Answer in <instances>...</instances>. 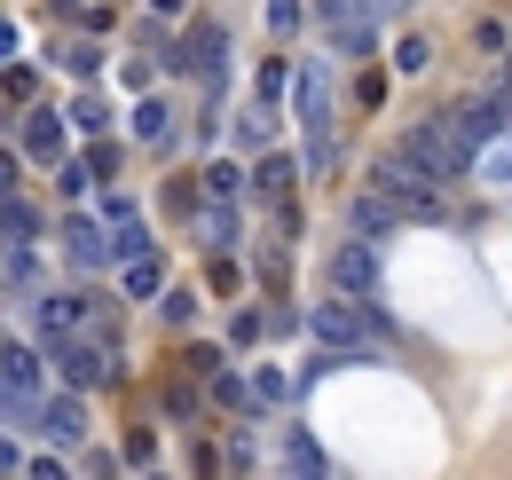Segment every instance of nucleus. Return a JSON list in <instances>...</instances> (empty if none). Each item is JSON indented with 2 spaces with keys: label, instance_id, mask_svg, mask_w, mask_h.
I'll return each instance as SVG.
<instances>
[{
  "label": "nucleus",
  "instance_id": "nucleus-1",
  "mask_svg": "<svg viewBox=\"0 0 512 480\" xmlns=\"http://www.w3.org/2000/svg\"><path fill=\"white\" fill-rule=\"evenodd\" d=\"M402 158L426 166V181H457V174H465V158H473V142H465V134L449 126V111H442V119H426V126L402 134Z\"/></svg>",
  "mask_w": 512,
  "mask_h": 480
},
{
  "label": "nucleus",
  "instance_id": "nucleus-2",
  "mask_svg": "<svg viewBox=\"0 0 512 480\" xmlns=\"http://www.w3.org/2000/svg\"><path fill=\"white\" fill-rule=\"evenodd\" d=\"M300 119H308V134H316V142H308V158H331V87H323V63H308V71H300Z\"/></svg>",
  "mask_w": 512,
  "mask_h": 480
},
{
  "label": "nucleus",
  "instance_id": "nucleus-3",
  "mask_svg": "<svg viewBox=\"0 0 512 480\" xmlns=\"http://www.w3.org/2000/svg\"><path fill=\"white\" fill-rule=\"evenodd\" d=\"M308 323H316V339H331V347H363V315H355L347 300H323Z\"/></svg>",
  "mask_w": 512,
  "mask_h": 480
},
{
  "label": "nucleus",
  "instance_id": "nucleus-4",
  "mask_svg": "<svg viewBox=\"0 0 512 480\" xmlns=\"http://www.w3.org/2000/svg\"><path fill=\"white\" fill-rule=\"evenodd\" d=\"M56 362H64V378L71 386H95L111 362H103V347H79V339H56Z\"/></svg>",
  "mask_w": 512,
  "mask_h": 480
},
{
  "label": "nucleus",
  "instance_id": "nucleus-5",
  "mask_svg": "<svg viewBox=\"0 0 512 480\" xmlns=\"http://www.w3.org/2000/svg\"><path fill=\"white\" fill-rule=\"evenodd\" d=\"M449 126H457L465 142H481V134H505V111H497V103H457Z\"/></svg>",
  "mask_w": 512,
  "mask_h": 480
},
{
  "label": "nucleus",
  "instance_id": "nucleus-6",
  "mask_svg": "<svg viewBox=\"0 0 512 480\" xmlns=\"http://www.w3.org/2000/svg\"><path fill=\"white\" fill-rule=\"evenodd\" d=\"M32 425H40L48 441H79V433H87V418H79V402H48V410H32Z\"/></svg>",
  "mask_w": 512,
  "mask_h": 480
},
{
  "label": "nucleus",
  "instance_id": "nucleus-7",
  "mask_svg": "<svg viewBox=\"0 0 512 480\" xmlns=\"http://www.w3.org/2000/svg\"><path fill=\"white\" fill-rule=\"evenodd\" d=\"M394 221H402V205H394L386 189H371V197H355V229H363V237H379V229H394Z\"/></svg>",
  "mask_w": 512,
  "mask_h": 480
},
{
  "label": "nucleus",
  "instance_id": "nucleus-8",
  "mask_svg": "<svg viewBox=\"0 0 512 480\" xmlns=\"http://www.w3.org/2000/svg\"><path fill=\"white\" fill-rule=\"evenodd\" d=\"M79 323H87V300H40V331L48 339H71Z\"/></svg>",
  "mask_w": 512,
  "mask_h": 480
},
{
  "label": "nucleus",
  "instance_id": "nucleus-9",
  "mask_svg": "<svg viewBox=\"0 0 512 480\" xmlns=\"http://www.w3.org/2000/svg\"><path fill=\"white\" fill-rule=\"evenodd\" d=\"M0 386H16V394H32V386H40V355H24V347H8V355H0Z\"/></svg>",
  "mask_w": 512,
  "mask_h": 480
},
{
  "label": "nucleus",
  "instance_id": "nucleus-10",
  "mask_svg": "<svg viewBox=\"0 0 512 480\" xmlns=\"http://www.w3.org/2000/svg\"><path fill=\"white\" fill-rule=\"evenodd\" d=\"M71 260H79V268H103V260H111L103 229H87V221H79V229H71Z\"/></svg>",
  "mask_w": 512,
  "mask_h": 480
},
{
  "label": "nucleus",
  "instance_id": "nucleus-11",
  "mask_svg": "<svg viewBox=\"0 0 512 480\" xmlns=\"http://www.w3.org/2000/svg\"><path fill=\"white\" fill-rule=\"evenodd\" d=\"M339 284H347V292H371V252H363V244L339 252Z\"/></svg>",
  "mask_w": 512,
  "mask_h": 480
},
{
  "label": "nucleus",
  "instance_id": "nucleus-12",
  "mask_svg": "<svg viewBox=\"0 0 512 480\" xmlns=\"http://www.w3.org/2000/svg\"><path fill=\"white\" fill-rule=\"evenodd\" d=\"M268 24H276V32H292V24H300V0H268Z\"/></svg>",
  "mask_w": 512,
  "mask_h": 480
},
{
  "label": "nucleus",
  "instance_id": "nucleus-13",
  "mask_svg": "<svg viewBox=\"0 0 512 480\" xmlns=\"http://www.w3.org/2000/svg\"><path fill=\"white\" fill-rule=\"evenodd\" d=\"M0 197H8V158H0Z\"/></svg>",
  "mask_w": 512,
  "mask_h": 480
},
{
  "label": "nucleus",
  "instance_id": "nucleus-14",
  "mask_svg": "<svg viewBox=\"0 0 512 480\" xmlns=\"http://www.w3.org/2000/svg\"><path fill=\"white\" fill-rule=\"evenodd\" d=\"M323 8H331V16H339V8H347V0H323Z\"/></svg>",
  "mask_w": 512,
  "mask_h": 480
},
{
  "label": "nucleus",
  "instance_id": "nucleus-15",
  "mask_svg": "<svg viewBox=\"0 0 512 480\" xmlns=\"http://www.w3.org/2000/svg\"><path fill=\"white\" fill-rule=\"evenodd\" d=\"M505 95H512V71H505Z\"/></svg>",
  "mask_w": 512,
  "mask_h": 480
}]
</instances>
